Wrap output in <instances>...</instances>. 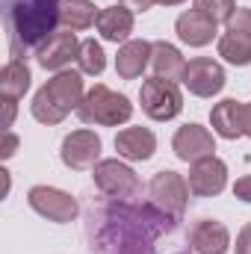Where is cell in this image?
<instances>
[{"label": "cell", "instance_id": "cell-1", "mask_svg": "<svg viewBox=\"0 0 251 254\" xmlns=\"http://www.w3.org/2000/svg\"><path fill=\"white\" fill-rule=\"evenodd\" d=\"M175 222L178 219L151 201L133 204L107 198L98 210H92L86 234L95 254H157V240L169 234Z\"/></svg>", "mask_w": 251, "mask_h": 254}, {"label": "cell", "instance_id": "cell-2", "mask_svg": "<svg viewBox=\"0 0 251 254\" xmlns=\"http://www.w3.org/2000/svg\"><path fill=\"white\" fill-rule=\"evenodd\" d=\"M60 12V0H0L12 60H27L30 51H39V45L57 33Z\"/></svg>", "mask_w": 251, "mask_h": 254}, {"label": "cell", "instance_id": "cell-3", "mask_svg": "<svg viewBox=\"0 0 251 254\" xmlns=\"http://www.w3.org/2000/svg\"><path fill=\"white\" fill-rule=\"evenodd\" d=\"M83 98H86V92H83V74L65 68V71H57V74L36 92L30 110H33V119H36L39 125L51 127V125L65 122L71 113H77L80 104H83Z\"/></svg>", "mask_w": 251, "mask_h": 254}, {"label": "cell", "instance_id": "cell-4", "mask_svg": "<svg viewBox=\"0 0 251 254\" xmlns=\"http://www.w3.org/2000/svg\"><path fill=\"white\" fill-rule=\"evenodd\" d=\"M77 116H80L83 125L119 127V125H127V122L133 119V104H130L127 95L113 92V89L104 86V83H95V86L86 92V98H83Z\"/></svg>", "mask_w": 251, "mask_h": 254}, {"label": "cell", "instance_id": "cell-5", "mask_svg": "<svg viewBox=\"0 0 251 254\" xmlns=\"http://www.w3.org/2000/svg\"><path fill=\"white\" fill-rule=\"evenodd\" d=\"M139 101L148 119L154 122H172L181 116L184 110V95L178 89L175 80H163V77H151L142 83L139 89Z\"/></svg>", "mask_w": 251, "mask_h": 254}, {"label": "cell", "instance_id": "cell-6", "mask_svg": "<svg viewBox=\"0 0 251 254\" xmlns=\"http://www.w3.org/2000/svg\"><path fill=\"white\" fill-rule=\"evenodd\" d=\"M92 181H95L98 190L104 192L107 198H113V201H130L142 190L139 175L127 163H122V160H101L92 169Z\"/></svg>", "mask_w": 251, "mask_h": 254}, {"label": "cell", "instance_id": "cell-7", "mask_svg": "<svg viewBox=\"0 0 251 254\" xmlns=\"http://www.w3.org/2000/svg\"><path fill=\"white\" fill-rule=\"evenodd\" d=\"M148 195H151V204L160 207L163 213H169L172 219H181L184 210H187V201H189V184L184 175L172 172V169H163L151 178L148 184Z\"/></svg>", "mask_w": 251, "mask_h": 254}, {"label": "cell", "instance_id": "cell-8", "mask_svg": "<svg viewBox=\"0 0 251 254\" xmlns=\"http://www.w3.org/2000/svg\"><path fill=\"white\" fill-rule=\"evenodd\" d=\"M219 57L231 65H251V9L240 6L219 36Z\"/></svg>", "mask_w": 251, "mask_h": 254}, {"label": "cell", "instance_id": "cell-9", "mask_svg": "<svg viewBox=\"0 0 251 254\" xmlns=\"http://www.w3.org/2000/svg\"><path fill=\"white\" fill-rule=\"evenodd\" d=\"M27 204L48 222L68 225L80 216V204L71 192L57 190V187H33L27 192Z\"/></svg>", "mask_w": 251, "mask_h": 254}, {"label": "cell", "instance_id": "cell-10", "mask_svg": "<svg viewBox=\"0 0 251 254\" xmlns=\"http://www.w3.org/2000/svg\"><path fill=\"white\" fill-rule=\"evenodd\" d=\"M60 157L71 172H86V169H95L101 163V136L95 130H71L63 139V148H60Z\"/></svg>", "mask_w": 251, "mask_h": 254}, {"label": "cell", "instance_id": "cell-11", "mask_svg": "<svg viewBox=\"0 0 251 254\" xmlns=\"http://www.w3.org/2000/svg\"><path fill=\"white\" fill-rule=\"evenodd\" d=\"M228 77H225V68L210 60V57H195L187 63V71H184V86L195 98H213L225 89Z\"/></svg>", "mask_w": 251, "mask_h": 254}, {"label": "cell", "instance_id": "cell-12", "mask_svg": "<svg viewBox=\"0 0 251 254\" xmlns=\"http://www.w3.org/2000/svg\"><path fill=\"white\" fill-rule=\"evenodd\" d=\"M187 184L195 198H213V195H219L228 187V166H225V160H219L213 154V157H204V160L192 163Z\"/></svg>", "mask_w": 251, "mask_h": 254}, {"label": "cell", "instance_id": "cell-13", "mask_svg": "<svg viewBox=\"0 0 251 254\" xmlns=\"http://www.w3.org/2000/svg\"><path fill=\"white\" fill-rule=\"evenodd\" d=\"M172 151H175L178 160H184V163L192 166V163L216 154V139H213V133L207 127L184 125V127H178V133L172 136Z\"/></svg>", "mask_w": 251, "mask_h": 254}, {"label": "cell", "instance_id": "cell-14", "mask_svg": "<svg viewBox=\"0 0 251 254\" xmlns=\"http://www.w3.org/2000/svg\"><path fill=\"white\" fill-rule=\"evenodd\" d=\"M80 57V42L71 30H57L51 39H45L36 51V60L45 71H65L71 60Z\"/></svg>", "mask_w": 251, "mask_h": 254}, {"label": "cell", "instance_id": "cell-15", "mask_svg": "<svg viewBox=\"0 0 251 254\" xmlns=\"http://www.w3.org/2000/svg\"><path fill=\"white\" fill-rule=\"evenodd\" d=\"M175 33H178V39L189 45V48H204V45H210L213 39H216V33H219V21L213 18V15H207V12H201V9H187V12H181L178 15V21H175Z\"/></svg>", "mask_w": 251, "mask_h": 254}, {"label": "cell", "instance_id": "cell-16", "mask_svg": "<svg viewBox=\"0 0 251 254\" xmlns=\"http://www.w3.org/2000/svg\"><path fill=\"white\" fill-rule=\"evenodd\" d=\"M189 249L195 254H228L231 231L216 219H201L189 231Z\"/></svg>", "mask_w": 251, "mask_h": 254}, {"label": "cell", "instance_id": "cell-17", "mask_svg": "<svg viewBox=\"0 0 251 254\" xmlns=\"http://www.w3.org/2000/svg\"><path fill=\"white\" fill-rule=\"evenodd\" d=\"M116 151L122 160H130V163H145L154 157L157 151V136L148 130V127H125L119 130L116 136Z\"/></svg>", "mask_w": 251, "mask_h": 254}, {"label": "cell", "instance_id": "cell-18", "mask_svg": "<svg viewBox=\"0 0 251 254\" xmlns=\"http://www.w3.org/2000/svg\"><path fill=\"white\" fill-rule=\"evenodd\" d=\"M151 54H154V42H145V39H130L119 48V57H116V74L122 80H136L142 77V71L151 65Z\"/></svg>", "mask_w": 251, "mask_h": 254}, {"label": "cell", "instance_id": "cell-19", "mask_svg": "<svg viewBox=\"0 0 251 254\" xmlns=\"http://www.w3.org/2000/svg\"><path fill=\"white\" fill-rule=\"evenodd\" d=\"M98 33H101V39L104 42H130V33H133V12L127 9V6H107V9H101V15H98Z\"/></svg>", "mask_w": 251, "mask_h": 254}, {"label": "cell", "instance_id": "cell-20", "mask_svg": "<svg viewBox=\"0 0 251 254\" xmlns=\"http://www.w3.org/2000/svg\"><path fill=\"white\" fill-rule=\"evenodd\" d=\"M151 68H154V77H163V80H184L187 60H184V54H181L175 45H169V42H154Z\"/></svg>", "mask_w": 251, "mask_h": 254}, {"label": "cell", "instance_id": "cell-21", "mask_svg": "<svg viewBox=\"0 0 251 254\" xmlns=\"http://www.w3.org/2000/svg\"><path fill=\"white\" fill-rule=\"evenodd\" d=\"M30 80H33V74H30L24 60H9L0 71V98L21 101L27 95V89H30Z\"/></svg>", "mask_w": 251, "mask_h": 254}, {"label": "cell", "instance_id": "cell-22", "mask_svg": "<svg viewBox=\"0 0 251 254\" xmlns=\"http://www.w3.org/2000/svg\"><path fill=\"white\" fill-rule=\"evenodd\" d=\"M210 125H213V133L222 136V139H240L243 136V130H240V101H234V98L219 101L210 110Z\"/></svg>", "mask_w": 251, "mask_h": 254}, {"label": "cell", "instance_id": "cell-23", "mask_svg": "<svg viewBox=\"0 0 251 254\" xmlns=\"http://www.w3.org/2000/svg\"><path fill=\"white\" fill-rule=\"evenodd\" d=\"M98 6L92 0H65L63 12H60V24L71 33H80V30H89L92 24H98Z\"/></svg>", "mask_w": 251, "mask_h": 254}, {"label": "cell", "instance_id": "cell-24", "mask_svg": "<svg viewBox=\"0 0 251 254\" xmlns=\"http://www.w3.org/2000/svg\"><path fill=\"white\" fill-rule=\"evenodd\" d=\"M77 65H80V71H83V74H89V77L104 74V68H107V54H104V48H101L95 39L80 42V57H77Z\"/></svg>", "mask_w": 251, "mask_h": 254}, {"label": "cell", "instance_id": "cell-25", "mask_svg": "<svg viewBox=\"0 0 251 254\" xmlns=\"http://www.w3.org/2000/svg\"><path fill=\"white\" fill-rule=\"evenodd\" d=\"M195 9H201V12L213 15L219 24H228V21H231V15H234L240 6H237V0H195Z\"/></svg>", "mask_w": 251, "mask_h": 254}, {"label": "cell", "instance_id": "cell-26", "mask_svg": "<svg viewBox=\"0 0 251 254\" xmlns=\"http://www.w3.org/2000/svg\"><path fill=\"white\" fill-rule=\"evenodd\" d=\"M15 151H18V136H15L12 130H3V145H0V157H3V160H12V157H15Z\"/></svg>", "mask_w": 251, "mask_h": 254}, {"label": "cell", "instance_id": "cell-27", "mask_svg": "<svg viewBox=\"0 0 251 254\" xmlns=\"http://www.w3.org/2000/svg\"><path fill=\"white\" fill-rule=\"evenodd\" d=\"M237 254H251V222H246L243 225V231L237 234Z\"/></svg>", "mask_w": 251, "mask_h": 254}, {"label": "cell", "instance_id": "cell-28", "mask_svg": "<svg viewBox=\"0 0 251 254\" xmlns=\"http://www.w3.org/2000/svg\"><path fill=\"white\" fill-rule=\"evenodd\" d=\"M234 195H237L240 201L251 204V175H243V178L234 184Z\"/></svg>", "mask_w": 251, "mask_h": 254}, {"label": "cell", "instance_id": "cell-29", "mask_svg": "<svg viewBox=\"0 0 251 254\" xmlns=\"http://www.w3.org/2000/svg\"><path fill=\"white\" fill-rule=\"evenodd\" d=\"M240 130H243V136L251 139V101L240 104Z\"/></svg>", "mask_w": 251, "mask_h": 254}, {"label": "cell", "instance_id": "cell-30", "mask_svg": "<svg viewBox=\"0 0 251 254\" xmlns=\"http://www.w3.org/2000/svg\"><path fill=\"white\" fill-rule=\"evenodd\" d=\"M12 122H15V101H6V98H3V122H0V127L9 130Z\"/></svg>", "mask_w": 251, "mask_h": 254}, {"label": "cell", "instance_id": "cell-31", "mask_svg": "<svg viewBox=\"0 0 251 254\" xmlns=\"http://www.w3.org/2000/svg\"><path fill=\"white\" fill-rule=\"evenodd\" d=\"M119 3H122V6H127L130 12H148L157 0H119Z\"/></svg>", "mask_w": 251, "mask_h": 254}, {"label": "cell", "instance_id": "cell-32", "mask_svg": "<svg viewBox=\"0 0 251 254\" xmlns=\"http://www.w3.org/2000/svg\"><path fill=\"white\" fill-rule=\"evenodd\" d=\"M160 6H178V3H184V0H157Z\"/></svg>", "mask_w": 251, "mask_h": 254}, {"label": "cell", "instance_id": "cell-33", "mask_svg": "<svg viewBox=\"0 0 251 254\" xmlns=\"http://www.w3.org/2000/svg\"><path fill=\"white\" fill-rule=\"evenodd\" d=\"M178 254H189V252H178Z\"/></svg>", "mask_w": 251, "mask_h": 254}]
</instances>
